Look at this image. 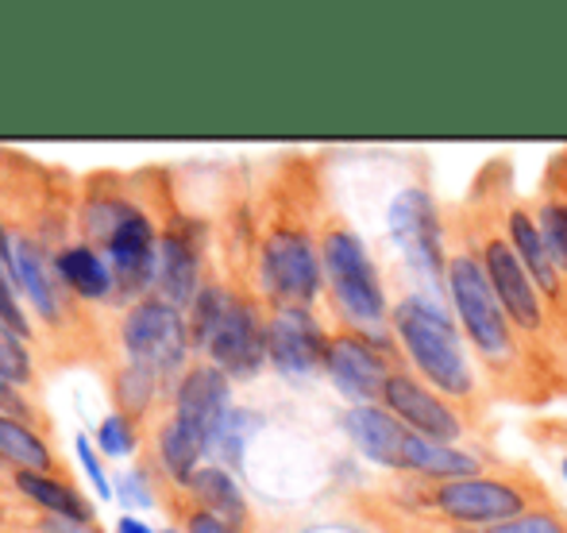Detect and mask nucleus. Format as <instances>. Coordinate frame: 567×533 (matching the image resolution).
<instances>
[{
  "label": "nucleus",
  "mask_w": 567,
  "mask_h": 533,
  "mask_svg": "<svg viewBox=\"0 0 567 533\" xmlns=\"http://www.w3.org/2000/svg\"><path fill=\"white\" fill-rule=\"evenodd\" d=\"M390 325H394L398 345L405 348L417 376H425V383L436 394L467 399L475 379H471V363L463 352V337L433 298H425V294L402 298L390 314Z\"/></svg>",
  "instance_id": "obj_1"
},
{
  "label": "nucleus",
  "mask_w": 567,
  "mask_h": 533,
  "mask_svg": "<svg viewBox=\"0 0 567 533\" xmlns=\"http://www.w3.org/2000/svg\"><path fill=\"white\" fill-rule=\"evenodd\" d=\"M251 429H259V418H255V413H247V410L228 413L225 429H220V437H217V449L225 452L228 464H239V460H244V444H247V437H251Z\"/></svg>",
  "instance_id": "obj_27"
},
{
  "label": "nucleus",
  "mask_w": 567,
  "mask_h": 533,
  "mask_svg": "<svg viewBox=\"0 0 567 533\" xmlns=\"http://www.w3.org/2000/svg\"><path fill=\"white\" fill-rule=\"evenodd\" d=\"M189 488H194V495L202 499L213 519L228 522L231 530L244 526V519H247L244 491L236 488V480H231L225 468H202V472L189 480Z\"/></svg>",
  "instance_id": "obj_19"
},
{
  "label": "nucleus",
  "mask_w": 567,
  "mask_h": 533,
  "mask_svg": "<svg viewBox=\"0 0 567 533\" xmlns=\"http://www.w3.org/2000/svg\"><path fill=\"white\" fill-rule=\"evenodd\" d=\"M16 488L23 491L28 499H35L51 519H74V522H93V511L85 499H78L74 488L51 480V475L39 472H16Z\"/></svg>",
  "instance_id": "obj_20"
},
{
  "label": "nucleus",
  "mask_w": 567,
  "mask_h": 533,
  "mask_svg": "<svg viewBox=\"0 0 567 533\" xmlns=\"http://www.w3.org/2000/svg\"><path fill=\"white\" fill-rule=\"evenodd\" d=\"M97 444H101V452H109V457H127V452H132L135 441H132V426H127L124 413H113V418L101 421Z\"/></svg>",
  "instance_id": "obj_29"
},
{
  "label": "nucleus",
  "mask_w": 567,
  "mask_h": 533,
  "mask_svg": "<svg viewBox=\"0 0 567 533\" xmlns=\"http://www.w3.org/2000/svg\"><path fill=\"white\" fill-rule=\"evenodd\" d=\"M324 371L332 376L337 391L355 406H374L382 399L390 383V363L379 345L363 337V332H343V337L329 340V356H324Z\"/></svg>",
  "instance_id": "obj_8"
},
{
  "label": "nucleus",
  "mask_w": 567,
  "mask_h": 533,
  "mask_svg": "<svg viewBox=\"0 0 567 533\" xmlns=\"http://www.w3.org/2000/svg\"><path fill=\"white\" fill-rule=\"evenodd\" d=\"M12 278H16V286H23V294L35 301V309L47 321L59 317V301H54V290H51V283H47L43 259H39V252L31 248L28 240H12Z\"/></svg>",
  "instance_id": "obj_22"
},
{
  "label": "nucleus",
  "mask_w": 567,
  "mask_h": 533,
  "mask_svg": "<svg viewBox=\"0 0 567 533\" xmlns=\"http://www.w3.org/2000/svg\"><path fill=\"white\" fill-rule=\"evenodd\" d=\"M194 337L209 348L213 368L225 376L251 379L267 363V325L247 301L231 298L220 286H205L194 301Z\"/></svg>",
  "instance_id": "obj_2"
},
{
  "label": "nucleus",
  "mask_w": 567,
  "mask_h": 533,
  "mask_svg": "<svg viewBox=\"0 0 567 533\" xmlns=\"http://www.w3.org/2000/svg\"><path fill=\"white\" fill-rule=\"evenodd\" d=\"M155 278L163 286L166 301L171 306H186V301H197V252L186 236L166 233L158 240V264H155Z\"/></svg>",
  "instance_id": "obj_18"
},
{
  "label": "nucleus",
  "mask_w": 567,
  "mask_h": 533,
  "mask_svg": "<svg viewBox=\"0 0 567 533\" xmlns=\"http://www.w3.org/2000/svg\"><path fill=\"white\" fill-rule=\"evenodd\" d=\"M116 495L124 499V503H132V506H151V491H147V483H143V475H124V480L116 483Z\"/></svg>",
  "instance_id": "obj_33"
},
{
  "label": "nucleus",
  "mask_w": 567,
  "mask_h": 533,
  "mask_svg": "<svg viewBox=\"0 0 567 533\" xmlns=\"http://www.w3.org/2000/svg\"><path fill=\"white\" fill-rule=\"evenodd\" d=\"M12 275H4L0 270V321L8 325L12 332H20V337H28V317H23V309H20V301H16V290H12Z\"/></svg>",
  "instance_id": "obj_30"
},
{
  "label": "nucleus",
  "mask_w": 567,
  "mask_h": 533,
  "mask_svg": "<svg viewBox=\"0 0 567 533\" xmlns=\"http://www.w3.org/2000/svg\"><path fill=\"white\" fill-rule=\"evenodd\" d=\"M321 264L324 278L332 286V298H337L340 314L363 332L374 345H390L382 321H386V294H382L379 270H374L371 256H367L363 240L348 228H332L321 240Z\"/></svg>",
  "instance_id": "obj_3"
},
{
  "label": "nucleus",
  "mask_w": 567,
  "mask_h": 533,
  "mask_svg": "<svg viewBox=\"0 0 567 533\" xmlns=\"http://www.w3.org/2000/svg\"><path fill=\"white\" fill-rule=\"evenodd\" d=\"M59 275L74 286L85 298H105L113 290V275L101 264V256L93 248H70L59 256Z\"/></svg>",
  "instance_id": "obj_23"
},
{
  "label": "nucleus",
  "mask_w": 567,
  "mask_h": 533,
  "mask_svg": "<svg viewBox=\"0 0 567 533\" xmlns=\"http://www.w3.org/2000/svg\"><path fill=\"white\" fill-rule=\"evenodd\" d=\"M116 533H151L143 522H135V519H120L116 522Z\"/></svg>",
  "instance_id": "obj_37"
},
{
  "label": "nucleus",
  "mask_w": 567,
  "mask_h": 533,
  "mask_svg": "<svg viewBox=\"0 0 567 533\" xmlns=\"http://www.w3.org/2000/svg\"><path fill=\"white\" fill-rule=\"evenodd\" d=\"M390 236H394L405 264L417 275H425L429 283H436L449 270L441 244V217H436V205L425 189L410 186L394 197V205H390Z\"/></svg>",
  "instance_id": "obj_7"
},
{
  "label": "nucleus",
  "mask_w": 567,
  "mask_h": 533,
  "mask_svg": "<svg viewBox=\"0 0 567 533\" xmlns=\"http://www.w3.org/2000/svg\"><path fill=\"white\" fill-rule=\"evenodd\" d=\"M537 228L545 236V248L553 256V264L560 275H567V202L560 197H548L537 209Z\"/></svg>",
  "instance_id": "obj_25"
},
{
  "label": "nucleus",
  "mask_w": 567,
  "mask_h": 533,
  "mask_svg": "<svg viewBox=\"0 0 567 533\" xmlns=\"http://www.w3.org/2000/svg\"><path fill=\"white\" fill-rule=\"evenodd\" d=\"M47 533H97V530H90V522H74V519H51V514H47Z\"/></svg>",
  "instance_id": "obj_35"
},
{
  "label": "nucleus",
  "mask_w": 567,
  "mask_h": 533,
  "mask_svg": "<svg viewBox=\"0 0 567 533\" xmlns=\"http://www.w3.org/2000/svg\"><path fill=\"white\" fill-rule=\"evenodd\" d=\"M0 379L8 387L31 379V360H28V348H23V337L8 329L4 321H0Z\"/></svg>",
  "instance_id": "obj_26"
},
{
  "label": "nucleus",
  "mask_w": 567,
  "mask_h": 533,
  "mask_svg": "<svg viewBox=\"0 0 567 533\" xmlns=\"http://www.w3.org/2000/svg\"><path fill=\"white\" fill-rule=\"evenodd\" d=\"M564 475H567V460H564Z\"/></svg>",
  "instance_id": "obj_38"
},
{
  "label": "nucleus",
  "mask_w": 567,
  "mask_h": 533,
  "mask_svg": "<svg viewBox=\"0 0 567 533\" xmlns=\"http://www.w3.org/2000/svg\"><path fill=\"white\" fill-rule=\"evenodd\" d=\"M483 267H486V275H491V286H494V294H498L509 321H514L517 329H529V332L540 329V325H545V306H540L545 294L537 290V283H533L529 270L522 267V259H517V252L509 248V240L486 244Z\"/></svg>",
  "instance_id": "obj_12"
},
{
  "label": "nucleus",
  "mask_w": 567,
  "mask_h": 533,
  "mask_svg": "<svg viewBox=\"0 0 567 533\" xmlns=\"http://www.w3.org/2000/svg\"><path fill=\"white\" fill-rule=\"evenodd\" d=\"M433 503H436V511L449 514L452 522H463V526H498V522H509V519H517V514H525V495L514 483L483 480V475L441 483Z\"/></svg>",
  "instance_id": "obj_9"
},
{
  "label": "nucleus",
  "mask_w": 567,
  "mask_h": 533,
  "mask_svg": "<svg viewBox=\"0 0 567 533\" xmlns=\"http://www.w3.org/2000/svg\"><path fill=\"white\" fill-rule=\"evenodd\" d=\"M228 376L220 368H194L178 387V413L174 421H182L186 429H194L205 444H217L220 429H225L231 406H228Z\"/></svg>",
  "instance_id": "obj_13"
},
{
  "label": "nucleus",
  "mask_w": 567,
  "mask_h": 533,
  "mask_svg": "<svg viewBox=\"0 0 567 533\" xmlns=\"http://www.w3.org/2000/svg\"><path fill=\"white\" fill-rule=\"evenodd\" d=\"M382 406L402 421L405 429H413L417 437H429L436 444H452L463 437V421L455 418V410L444 402V394H436L429 383H421L417 376L394 371L382 391Z\"/></svg>",
  "instance_id": "obj_10"
},
{
  "label": "nucleus",
  "mask_w": 567,
  "mask_h": 533,
  "mask_svg": "<svg viewBox=\"0 0 567 533\" xmlns=\"http://www.w3.org/2000/svg\"><path fill=\"white\" fill-rule=\"evenodd\" d=\"M343 429H348L351 444H355L371 464L402 472L405 444H410L413 429H405L386 406H351V410L343 413Z\"/></svg>",
  "instance_id": "obj_14"
},
{
  "label": "nucleus",
  "mask_w": 567,
  "mask_h": 533,
  "mask_svg": "<svg viewBox=\"0 0 567 533\" xmlns=\"http://www.w3.org/2000/svg\"><path fill=\"white\" fill-rule=\"evenodd\" d=\"M444 286H449L452 309L467 340L475 345V352L486 356L491 363L509 360L514 356V321L506 317L498 294H494L483 256H475V252L452 256L449 270H444Z\"/></svg>",
  "instance_id": "obj_4"
},
{
  "label": "nucleus",
  "mask_w": 567,
  "mask_h": 533,
  "mask_svg": "<svg viewBox=\"0 0 567 533\" xmlns=\"http://www.w3.org/2000/svg\"><path fill=\"white\" fill-rule=\"evenodd\" d=\"M329 340L306 306H282L267 325V360L282 376H309L324 368Z\"/></svg>",
  "instance_id": "obj_11"
},
{
  "label": "nucleus",
  "mask_w": 567,
  "mask_h": 533,
  "mask_svg": "<svg viewBox=\"0 0 567 533\" xmlns=\"http://www.w3.org/2000/svg\"><path fill=\"white\" fill-rule=\"evenodd\" d=\"M324 264L306 233L298 228H278L262 244V286L275 294L282 306H309L321 294Z\"/></svg>",
  "instance_id": "obj_5"
},
{
  "label": "nucleus",
  "mask_w": 567,
  "mask_h": 533,
  "mask_svg": "<svg viewBox=\"0 0 567 533\" xmlns=\"http://www.w3.org/2000/svg\"><path fill=\"white\" fill-rule=\"evenodd\" d=\"M509 248L517 252L522 267L529 270V278L537 283V290L545 294V298H560V270H556L553 256H548L545 236H540L533 213H525V209L509 213Z\"/></svg>",
  "instance_id": "obj_16"
},
{
  "label": "nucleus",
  "mask_w": 567,
  "mask_h": 533,
  "mask_svg": "<svg viewBox=\"0 0 567 533\" xmlns=\"http://www.w3.org/2000/svg\"><path fill=\"white\" fill-rule=\"evenodd\" d=\"M402 472L425 475V480H436V488H441V483H455V480H471V475H478V460L467 457V452H460L455 444H436V441H429V437L413 433L410 444H405Z\"/></svg>",
  "instance_id": "obj_17"
},
{
  "label": "nucleus",
  "mask_w": 567,
  "mask_h": 533,
  "mask_svg": "<svg viewBox=\"0 0 567 533\" xmlns=\"http://www.w3.org/2000/svg\"><path fill=\"white\" fill-rule=\"evenodd\" d=\"M0 270L12 275V240L4 236V228H0Z\"/></svg>",
  "instance_id": "obj_36"
},
{
  "label": "nucleus",
  "mask_w": 567,
  "mask_h": 533,
  "mask_svg": "<svg viewBox=\"0 0 567 533\" xmlns=\"http://www.w3.org/2000/svg\"><path fill=\"white\" fill-rule=\"evenodd\" d=\"M0 457L20 464V472L43 475V468H51V452L43 449V441L23 421L4 418V413H0Z\"/></svg>",
  "instance_id": "obj_24"
},
{
  "label": "nucleus",
  "mask_w": 567,
  "mask_h": 533,
  "mask_svg": "<svg viewBox=\"0 0 567 533\" xmlns=\"http://www.w3.org/2000/svg\"><path fill=\"white\" fill-rule=\"evenodd\" d=\"M151 371H143V368H132L124 376V383H120V394H124V402L132 406V410H140L143 402H147V394H151Z\"/></svg>",
  "instance_id": "obj_31"
},
{
  "label": "nucleus",
  "mask_w": 567,
  "mask_h": 533,
  "mask_svg": "<svg viewBox=\"0 0 567 533\" xmlns=\"http://www.w3.org/2000/svg\"><path fill=\"white\" fill-rule=\"evenodd\" d=\"M486 533H567V530L553 511H525L509 522H498V526H491Z\"/></svg>",
  "instance_id": "obj_28"
},
{
  "label": "nucleus",
  "mask_w": 567,
  "mask_h": 533,
  "mask_svg": "<svg viewBox=\"0 0 567 533\" xmlns=\"http://www.w3.org/2000/svg\"><path fill=\"white\" fill-rule=\"evenodd\" d=\"M189 533H236L228 526V522H220V519H213L209 511H197V514H189Z\"/></svg>",
  "instance_id": "obj_34"
},
{
  "label": "nucleus",
  "mask_w": 567,
  "mask_h": 533,
  "mask_svg": "<svg viewBox=\"0 0 567 533\" xmlns=\"http://www.w3.org/2000/svg\"><path fill=\"white\" fill-rule=\"evenodd\" d=\"M124 345L132 356V368H143L151 376H166L186 360L189 329L182 321L178 306L171 301H143L127 314Z\"/></svg>",
  "instance_id": "obj_6"
},
{
  "label": "nucleus",
  "mask_w": 567,
  "mask_h": 533,
  "mask_svg": "<svg viewBox=\"0 0 567 533\" xmlns=\"http://www.w3.org/2000/svg\"><path fill=\"white\" fill-rule=\"evenodd\" d=\"M205 452H209V444H205L194 429L182 426V421H166V429L158 433V457H163L166 472L178 483H189L202 472L197 464H202Z\"/></svg>",
  "instance_id": "obj_21"
},
{
  "label": "nucleus",
  "mask_w": 567,
  "mask_h": 533,
  "mask_svg": "<svg viewBox=\"0 0 567 533\" xmlns=\"http://www.w3.org/2000/svg\"><path fill=\"white\" fill-rule=\"evenodd\" d=\"M109 259L116 267V283L124 294L140 290L151 275H155L158 264V244L155 233H151V221L143 213L127 209L120 217V225L109 233Z\"/></svg>",
  "instance_id": "obj_15"
},
{
  "label": "nucleus",
  "mask_w": 567,
  "mask_h": 533,
  "mask_svg": "<svg viewBox=\"0 0 567 533\" xmlns=\"http://www.w3.org/2000/svg\"><path fill=\"white\" fill-rule=\"evenodd\" d=\"M78 457H82L85 475H90V480H93V488H97V495H101V499H109V480H105V472H101V464H97V452H93V444L85 441V437H78Z\"/></svg>",
  "instance_id": "obj_32"
}]
</instances>
